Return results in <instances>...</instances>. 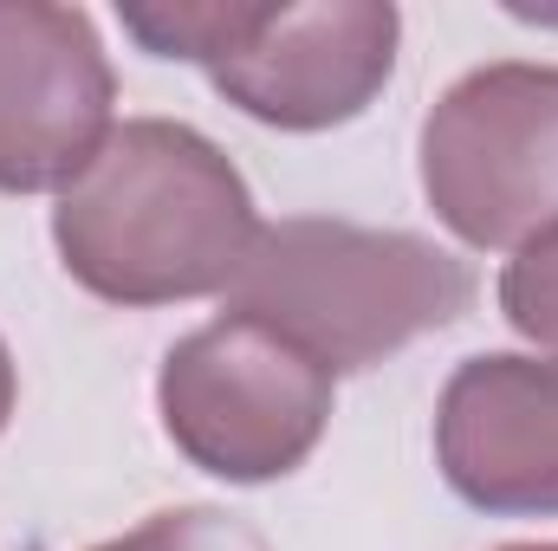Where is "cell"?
I'll return each mask as SVG.
<instances>
[{
    "instance_id": "3",
    "label": "cell",
    "mask_w": 558,
    "mask_h": 551,
    "mask_svg": "<svg viewBox=\"0 0 558 551\" xmlns=\"http://www.w3.org/2000/svg\"><path fill=\"white\" fill-rule=\"evenodd\" d=\"M338 377L274 325L221 311L156 370V415L175 454L228 487H267L312 461Z\"/></svg>"
},
{
    "instance_id": "6",
    "label": "cell",
    "mask_w": 558,
    "mask_h": 551,
    "mask_svg": "<svg viewBox=\"0 0 558 551\" xmlns=\"http://www.w3.org/2000/svg\"><path fill=\"white\" fill-rule=\"evenodd\" d=\"M118 72L85 7L0 0V195L72 188L111 143Z\"/></svg>"
},
{
    "instance_id": "2",
    "label": "cell",
    "mask_w": 558,
    "mask_h": 551,
    "mask_svg": "<svg viewBox=\"0 0 558 551\" xmlns=\"http://www.w3.org/2000/svg\"><path fill=\"white\" fill-rule=\"evenodd\" d=\"M474 292V267L428 234L292 215L260 228L241 279L228 285V311L274 325L331 377H344L397 357L428 331H448L468 318Z\"/></svg>"
},
{
    "instance_id": "11",
    "label": "cell",
    "mask_w": 558,
    "mask_h": 551,
    "mask_svg": "<svg viewBox=\"0 0 558 551\" xmlns=\"http://www.w3.org/2000/svg\"><path fill=\"white\" fill-rule=\"evenodd\" d=\"M507 551H558V546H507Z\"/></svg>"
},
{
    "instance_id": "8",
    "label": "cell",
    "mask_w": 558,
    "mask_h": 551,
    "mask_svg": "<svg viewBox=\"0 0 558 551\" xmlns=\"http://www.w3.org/2000/svg\"><path fill=\"white\" fill-rule=\"evenodd\" d=\"M494 298H500V318H507L526 344L558 351V221L546 234H533V241L500 267Z\"/></svg>"
},
{
    "instance_id": "4",
    "label": "cell",
    "mask_w": 558,
    "mask_h": 551,
    "mask_svg": "<svg viewBox=\"0 0 558 551\" xmlns=\"http://www.w3.org/2000/svg\"><path fill=\"white\" fill-rule=\"evenodd\" d=\"M422 195L474 254H520L558 221V65L494 59L422 118Z\"/></svg>"
},
{
    "instance_id": "9",
    "label": "cell",
    "mask_w": 558,
    "mask_h": 551,
    "mask_svg": "<svg viewBox=\"0 0 558 551\" xmlns=\"http://www.w3.org/2000/svg\"><path fill=\"white\" fill-rule=\"evenodd\" d=\"M92 551H274V546L241 513H221V506H169V513H149L143 526H131L124 539H105V546H92Z\"/></svg>"
},
{
    "instance_id": "1",
    "label": "cell",
    "mask_w": 558,
    "mask_h": 551,
    "mask_svg": "<svg viewBox=\"0 0 558 551\" xmlns=\"http://www.w3.org/2000/svg\"><path fill=\"white\" fill-rule=\"evenodd\" d=\"M260 241L254 195L228 149L175 118L118 124L98 162L59 195L52 247L105 305L228 298Z\"/></svg>"
},
{
    "instance_id": "10",
    "label": "cell",
    "mask_w": 558,
    "mask_h": 551,
    "mask_svg": "<svg viewBox=\"0 0 558 551\" xmlns=\"http://www.w3.org/2000/svg\"><path fill=\"white\" fill-rule=\"evenodd\" d=\"M13 403H20V370H13V351H7V338H0V434H7V421H13Z\"/></svg>"
},
{
    "instance_id": "5",
    "label": "cell",
    "mask_w": 558,
    "mask_h": 551,
    "mask_svg": "<svg viewBox=\"0 0 558 551\" xmlns=\"http://www.w3.org/2000/svg\"><path fill=\"white\" fill-rule=\"evenodd\" d=\"M403 13L390 0H247L208 85L274 131H338L364 118L397 72Z\"/></svg>"
},
{
    "instance_id": "7",
    "label": "cell",
    "mask_w": 558,
    "mask_h": 551,
    "mask_svg": "<svg viewBox=\"0 0 558 551\" xmlns=\"http://www.w3.org/2000/svg\"><path fill=\"white\" fill-rule=\"evenodd\" d=\"M435 467L487 519H558V357L454 364L435 403Z\"/></svg>"
}]
</instances>
